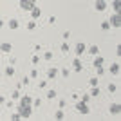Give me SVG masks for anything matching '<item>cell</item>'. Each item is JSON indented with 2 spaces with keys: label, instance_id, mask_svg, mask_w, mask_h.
<instances>
[{
  "label": "cell",
  "instance_id": "1",
  "mask_svg": "<svg viewBox=\"0 0 121 121\" xmlns=\"http://www.w3.org/2000/svg\"><path fill=\"white\" fill-rule=\"evenodd\" d=\"M18 114H20L22 119H29L31 114H33V105H27V107L18 105Z\"/></svg>",
  "mask_w": 121,
  "mask_h": 121
},
{
  "label": "cell",
  "instance_id": "2",
  "mask_svg": "<svg viewBox=\"0 0 121 121\" xmlns=\"http://www.w3.org/2000/svg\"><path fill=\"white\" fill-rule=\"evenodd\" d=\"M74 108H76V112H78V114H83V116L91 112V108H89V103H85V101H81V99H78V101H76Z\"/></svg>",
  "mask_w": 121,
  "mask_h": 121
},
{
  "label": "cell",
  "instance_id": "3",
  "mask_svg": "<svg viewBox=\"0 0 121 121\" xmlns=\"http://www.w3.org/2000/svg\"><path fill=\"white\" fill-rule=\"evenodd\" d=\"M18 5L22 11H31L36 5V0H18Z\"/></svg>",
  "mask_w": 121,
  "mask_h": 121
},
{
  "label": "cell",
  "instance_id": "4",
  "mask_svg": "<svg viewBox=\"0 0 121 121\" xmlns=\"http://www.w3.org/2000/svg\"><path fill=\"white\" fill-rule=\"evenodd\" d=\"M108 24H110V27H114V29L121 27V18H119V13H112L110 20H108Z\"/></svg>",
  "mask_w": 121,
  "mask_h": 121
},
{
  "label": "cell",
  "instance_id": "5",
  "mask_svg": "<svg viewBox=\"0 0 121 121\" xmlns=\"http://www.w3.org/2000/svg\"><path fill=\"white\" fill-rule=\"evenodd\" d=\"M85 51H87V45L83 43V42H78V43H76V47H74V54L76 56H83Z\"/></svg>",
  "mask_w": 121,
  "mask_h": 121
},
{
  "label": "cell",
  "instance_id": "6",
  "mask_svg": "<svg viewBox=\"0 0 121 121\" xmlns=\"http://www.w3.org/2000/svg\"><path fill=\"white\" fill-rule=\"evenodd\" d=\"M0 51H2L4 54H9L11 51H13V43H11V42H2V43H0Z\"/></svg>",
  "mask_w": 121,
  "mask_h": 121
},
{
  "label": "cell",
  "instance_id": "7",
  "mask_svg": "<svg viewBox=\"0 0 121 121\" xmlns=\"http://www.w3.org/2000/svg\"><path fill=\"white\" fill-rule=\"evenodd\" d=\"M72 69H74L76 72H81V71H83V63H81L80 56H76L74 60H72Z\"/></svg>",
  "mask_w": 121,
  "mask_h": 121
},
{
  "label": "cell",
  "instance_id": "8",
  "mask_svg": "<svg viewBox=\"0 0 121 121\" xmlns=\"http://www.w3.org/2000/svg\"><path fill=\"white\" fill-rule=\"evenodd\" d=\"M18 105H24V107H27V105H33V98L31 96H20L18 98Z\"/></svg>",
  "mask_w": 121,
  "mask_h": 121
},
{
  "label": "cell",
  "instance_id": "9",
  "mask_svg": "<svg viewBox=\"0 0 121 121\" xmlns=\"http://www.w3.org/2000/svg\"><path fill=\"white\" fill-rule=\"evenodd\" d=\"M29 13H31V18H33V20H38V18L42 16V9L38 7V5H35V7H33Z\"/></svg>",
  "mask_w": 121,
  "mask_h": 121
},
{
  "label": "cell",
  "instance_id": "10",
  "mask_svg": "<svg viewBox=\"0 0 121 121\" xmlns=\"http://www.w3.org/2000/svg\"><path fill=\"white\" fill-rule=\"evenodd\" d=\"M108 112H110V114H114V116H119V112H121V105H119V103H112L110 108H108Z\"/></svg>",
  "mask_w": 121,
  "mask_h": 121
},
{
  "label": "cell",
  "instance_id": "11",
  "mask_svg": "<svg viewBox=\"0 0 121 121\" xmlns=\"http://www.w3.org/2000/svg\"><path fill=\"white\" fill-rule=\"evenodd\" d=\"M94 7H96V11H105L107 9V2L105 0H96V2H94Z\"/></svg>",
  "mask_w": 121,
  "mask_h": 121
},
{
  "label": "cell",
  "instance_id": "12",
  "mask_svg": "<svg viewBox=\"0 0 121 121\" xmlns=\"http://www.w3.org/2000/svg\"><path fill=\"white\" fill-rule=\"evenodd\" d=\"M56 76H58V69H54V67H51L49 71H47V80H54Z\"/></svg>",
  "mask_w": 121,
  "mask_h": 121
},
{
  "label": "cell",
  "instance_id": "13",
  "mask_svg": "<svg viewBox=\"0 0 121 121\" xmlns=\"http://www.w3.org/2000/svg\"><path fill=\"white\" fill-rule=\"evenodd\" d=\"M7 27L15 31V29H18V27H20V22L16 20V18H11V20H9V24H7Z\"/></svg>",
  "mask_w": 121,
  "mask_h": 121
},
{
  "label": "cell",
  "instance_id": "14",
  "mask_svg": "<svg viewBox=\"0 0 121 121\" xmlns=\"http://www.w3.org/2000/svg\"><path fill=\"white\" fill-rule=\"evenodd\" d=\"M108 72L114 74V76H117V74H119V63H112L110 69H108Z\"/></svg>",
  "mask_w": 121,
  "mask_h": 121
},
{
  "label": "cell",
  "instance_id": "15",
  "mask_svg": "<svg viewBox=\"0 0 121 121\" xmlns=\"http://www.w3.org/2000/svg\"><path fill=\"white\" fill-rule=\"evenodd\" d=\"M103 61H105V60H103V56H94V61H92V65H94V67H98V65H103Z\"/></svg>",
  "mask_w": 121,
  "mask_h": 121
},
{
  "label": "cell",
  "instance_id": "16",
  "mask_svg": "<svg viewBox=\"0 0 121 121\" xmlns=\"http://www.w3.org/2000/svg\"><path fill=\"white\" fill-rule=\"evenodd\" d=\"M119 7H121V0H112V9H114V13H119Z\"/></svg>",
  "mask_w": 121,
  "mask_h": 121
},
{
  "label": "cell",
  "instance_id": "17",
  "mask_svg": "<svg viewBox=\"0 0 121 121\" xmlns=\"http://www.w3.org/2000/svg\"><path fill=\"white\" fill-rule=\"evenodd\" d=\"M89 54H92V56L99 54V47H98V45H91V47H89Z\"/></svg>",
  "mask_w": 121,
  "mask_h": 121
},
{
  "label": "cell",
  "instance_id": "18",
  "mask_svg": "<svg viewBox=\"0 0 121 121\" xmlns=\"http://www.w3.org/2000/svg\"><path fill=\"white\" fill-rule=\"evenodd\" d=\"M99 94H101L99 87H92V91H91V98H98Z\"/></svg>",
  "mask_w": 121,
  "mask_h": 121
},
{
  "label": "cell",
  "instance_id": "19",
  "mask_svg": "<svg viewBox=\"0 0 121 121\" xmlns=\"http://www.w3.org/2000/svg\"><path fill=\"white\" fill-rule=\"evenodd\" d=\"M25 27H27V31H35V29H36V20H33V18H31V22H27V25H25Z\"/></svg>",
  "mask_w": 121,
  "mask_h": 121
},
{
  "label": "cell",
  "instance_id": "20",
  "mask_svg": "<svg viewBox=\"0 0 121 121\" xmlns=\"http://www.w3.org/2000/svg\"><path fill=\"white\" fill-rule=\"evenodd\" d=\"M63 117H65V114H63V110H61V108H60V110H56V112H54V119L61 121Z\"/></svg>",
  "mask_w": 121,
  "mask_h": 121
},
{
  "label": "cell",
  "instance_id": "21",
  "mask_svg": "<svg viewBox=\"0 0 121 121\" xmlns=\"http://www.w3.org/2000/svg\"><path fill=\"white\" fill-rule=\"evenodd\" d=\"M5 76H15V67L13 65L5 67Z\"/></svg>",
  "mask_w": 121,
  "mask_h": 121
},
{
  "label": "cell",
  "instance_id": "22",
  "mask_svg": "<svg viewBox=\"0 0 121 121\" xmlns=\"http://www.w3.org/2000/svg\"><path fill=\"white\" fill-rule=\"evenodd\" d=\"M107 89H108V92H110V94H114V92L117 91V85H116V83H108V87H107Z\"/></svg>",
  "mask_w": 121,
  "mask_h": 121
},
{
  "label": "cell",
  "instance_id": "23",
  "mask_svg": "<svg viewBox=\"0 0 121 121\" xmlns=\"http://www.w3.org/2000/svg\"><path fill=\"white\" fill-rule=\"evenodd\" d=\"M43 60H47V61L52 60V52H51V51H45V52H43Z\"/></svg>",
  "mask_w": 121,
  "mask_h": 121
},
{
  "label": "cell",
  "instance_id": "24",
  "mask_svg": "<svg viewBox=\"0 0 121 121\" xmlns=\"http://www.w3.org/2000/svg\"><path fill=\"white\" fill-rule=\"evenodd\" d=\"M110 29V24H108V20L107 22H101V31H108Z\"/></svg>",
  "mask_w": 121,
  "mask_h": 121
},
{
  "label": "cell",
  "instance_id": "25",
  "mask_svg": "<svg viewBox=\"0 0 121 121\" xmlns=\"http://www.w3.org/2000/svg\"><path fill=\"white\" fill-rule=\"evenodd\" d=\"M18 98H20V92H18V89H16V91L11 92V99H18Z\"/></svg>",
  "mask_w": 121,
  "mask_h": 121
},
{
  "label": "cell",
  "instance_id": "26",
  "mask_svg": "<svg viewBox=\"0 0 121 121\" xmlns=\"http://www.w3.org/2000/svg\"><path fill=\"white\" fill-rule=\"evenodd\" d=\"M60 49H61V52H69V43H67V42H63Z\"/></svg>",
  "mask_w": 121,
  "mask_h": 121
},
{
  "label": "cell",
  "instance_id": "27",
  "mask_svg": "<svg viewBox=\"0 0 121 121\" xmlns=\"http://www.w3.org/2000/svg\"><path fill=\"white\" fill-rule=\"evenodd\" d=\"M56 96H58V94H56V91H49V92H47V98H49V99H54Z\"/></svg>",
  "mask_w": 121,
  "mask_h": 121
},
{
  "label": "cell",
  "instance_id": "28",
  "mask_svg": "<svg viewBox=\"0 0 121 121\" xmlns=\"http://www.w3.org/2000/svg\"><path fill=\"white\" fill-rule=\"evenodd\" d=\"M96 69V72H98V76H101L103 72H105V69H103V65H98V67H94Z\"/></svg>",
  "mask_w": 121,
  "mask_h": 121
},
{
  "label": "cell",
  "instance_id": "29",
  "mask_svg": "<svg viewBox=\"0 0 121 121\" xmlns=\"http://www.w3.org/2000/svg\"><path fill=\"white\" fill-rule=\"evenodd\" d=\"M89 85L91 87H98V78H91V80H89Z\"/></svg>",
  "mask_w": 121,
  "mask_h": 121
},
{
  "label": "cell",
  "instance_id": "30",
  "mask_svg": "<svg viewBox=\"0 0 121 121\" xmlns=\"http://www.w3.org/2000/svg\"><path fill=\"white\" fill-rule=\"evenodd\" d=\"M31 61H33V65H36V63L40 61V56H38V54H35L33 58H31Z\"/></svg>",
  "mask_w": 121,
  "mask_h": 121
},
{
  "label": "cell",
  "instance_id": "31",
  "mask_svg": "<svg viewBox=\"0 0 121 121\" xmlns=\"http://www.w3.org/2000/svg\"><path fill=\"white\" fill-rule=\"evenodd\" d=\"M11 119H13V121H18V119H22V117H20L18 112H15V114H11Z\"/></svg>",
  "mask_w": 121,
  "mask_h": 121
},
{
  "label": "cell",
  "instance_id": "32",
  "mask_svg": "<svg viewBox=\"0 0 121 121\" xmlns=\"http://www.w3.org/2000/svg\"><path fill=\"white\" fill-rule=\"evenodd\" d=\"M81 101H85V103H89L91 101V94H83V98H80Z\"/></svg>",
  "mask_w": 121,
  "mask_h": 121
},
{
  "label": "cell",
  "instance_id": "33",
  "mask_svg": "<svg viewBox=\"0 0 121 121\" xmlns=\"http://www.w3.org/2000/svg\"><path fill=\"white\" fill-rule=\"evenodd\" d=\"M29 81H31V78H29V76H25L24 80H22V85H29Z\"/></svg>",
  "mask_w": 121,
  "mask_h": 121
},
{
  "label": "cell",
  "instance_id": "34",
  "mask_svg": "<svg viewBox=\"0 0 121 121\" xmlns=\"http://www.w3.org/2000/svg\"><path fill=\"white\" fill-rule=\"evenodd\" d=\"M36 76H38V71H36V69H33V71H31V74H29V78H36Z\"/></svg>",
  "mask_w": 121,
  "mask_h": 121
},
{
  "label": "cell",
  "instance_id": "35",
  "mask_svg": "<svg viewBox=\"0 0 121 121\" xmlns=\"http://www.w3.org/2000/svg\"><path fill=\"white\" fill-rule=\"evenodd\" d=\"M38 87H40V89H45V87H47V81H40V83H38Z\"/></svg>",
  "mask_w": 121,
  "mask_h": 121
},
{
  "label": "cell",
  "instance_id": "36",
  "mask_svg": "<svg viewBox=\"0 0 121 121\" xmlns=\"http://www.w3.org/2000/svg\"><path fill=\"white\" fill-rule=\"evenodd\" d=\"M61 76H63V78H67V76H69V69H63V71H61Z\"/></svg>",
  "mask_w": 121,
  "mask_h": 121
},
{
  "label": "cell",
  "instance_id": "37",
  "mask_svg": "<svg viewBox=\"0 0 121 121\" xmlns=\"http://www.w3.org/2000/svg\"><path fill=\"white\" fill-rule=\"evenodd\" d=\"M65 105H67V101H65V99H60V108H63Z\"/></svg>",
  "mask_w": 121,
  "mask_h": 121
},
{
  "label": "cell",
  "instance_id": "38",
  "mask_svg": "<svg viewBox=\"0 0 121 121\" xmlns=\"http://www.w3.org/2000/svg\"><path fill=\"white\" fill-rule=\"evenodd\" d=\"M40 103H42L40 99H35V101H33V105H35V107H40Z\"/></svg>",
  "mask_w": 121,
  "mask_h": 121
},
{
  "label": "cell",
  "instance_id": "39",
  "mask_svg": "<svg viewBox=\"0 0 121 121\" xmlns=\"http://www.w3.org/2000/svg\"><path fill=\"white\" fill-rule=\"evenodd\" d=\"M4 101H5V98L2 96V94H0V105H4Z\"/></svg>",
  "mask_w": 121,
  "mask_h": 121
},
{
  "label": "cell",
  "instance_id": "40",
  "mask_svg": "<svg viewBox=\"0 0 121 121\" xmlns=\"http://www.w3.org/2000/svg\"><path fill=\"white\" fill-rule=\"evenodd\" d=\"M2 27H4V20H2V18H0V29H2Z\"/></svg>",
  "mask_w": 121,
  "mask_h": 121
},
{
  "label": "cell",
  "instance_id": "41",
  "mask_svg": "<svg viewBox=\"0 0 121 121\" xmlns=\"http://www.w3.org/2000/svg\"><path fill=\"white\" fill-rule=\"evenodd\" d=\"M0 78H2V74H0Z\"/></svg>",
  "mask_w": 121,
  "mask_h": 121
}]
</instances>
